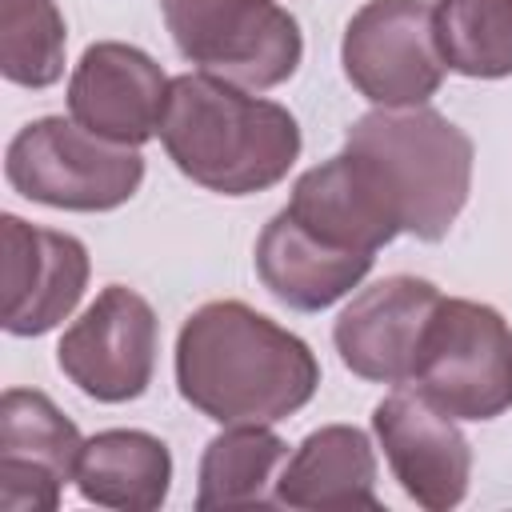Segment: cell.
<instances>
[{"mask_svg":"<svg viewBox=\"0 0 512 512\" xmlns=\"http://www.w3.org/2000/svg\"><path fill=\"white\" fill-rule=\"evenodd\" d=\"M176 388L216 424H276L316 396L320 360L252 304L208 300L180 324Z\"/></svg>","mask_w":512,"mask_h":512,"instance_id":"6da1fadb","label":"cell"},{"mask_svg":"<svg viewBox=\"0 0 512 512\" xmlns=\"http://www.w3.org/2000/svg\"><path fill=\"white\" fill-rule=\"evenodd\" d=\"M160 144L192 184L216 196H256L292 172L304 140L284 104L208 72H184L172 76Z\"/></svg>","mask_w":512,"mask_h":512,"instance_id":"7a4b0ae2","label":"cell"},{"mask_svg":"<svg viewBox=\"0 0 512 512\" xmlns=\"http://www.w3.org/2000/svg\"><path fill=\"white\" fill-rule=\"evenodd\" d=\"M344 152L396 232L436 244L452 232L472 192V136L444 112L372 108L344 132Z\"/></svg>","mask_w":512,"mask_h":512,"instance_id":"3957f363","label":"cell"},{"mask_svg":"<svg viewBox=\"0 0 512 512\" xmlns=\"http://www.w3.org/2000/svg\"><path fill=\"white\" fill-rule=\"evenodd\" d=\"M452 420H496L512 408V324L480 300L440 296L408 380Z\"/></svg>","mask_w":512,"mask_h":512,"instance_id":"277c9868","label":"cell"},{"mask_svg":"<svg viewBox=\"0 0 512 512\" xmlns=\"http://www.w3.org/2000/svg\"><path fill=\"white\" fill-rule=\"evenodd\" d=\"M8 188L32 204L60 212H112L144 184L140 148L92 136L76 120H28L4 152Z\"/></svg>","mask_w":512,"mask_h":512,"instance_id":"5b68a950","label":"cell"},{"mask_svg":"<svg viewBox=\"0 0 512 512\" xmlns=\"http://www.w3.org/2000/svg\"><path fill=\"white\" fill-rule=\"evenodd\" d=\"M176 52L196 72L248 92H268L296 76L304 36L276 0H160Z\"/></svg>","mask_w":512,"mask_h":512,"instance_id":"8992f818","label":"cell"},{"mask_svg":"<svg viewBox=\"0 0 512 512\" xmlns=\"http://www.w3.org/2000/svg\"><path fill=\"white\" fill-rule=\"evenodd\" d=\"M340 64L348 84L376 108H420L444 84V56L428 0H368L352 12Z\"/></svg>","mask_w":512,"mask_h":512,"instance_id":"52a82bcc","label":"cell"},{"mask_svg":"<svg viewBox=\"0 0 512 512\" xmlns=\"http://www.w3.org/2000/svg\"><path fill=\"white\" fill-rule=\"evenodd\" d=\"M156 348L160 320L152 304L128 284H108L80 312V320L64 328L56 364L96 404H128L148 392Z\"/></svg>","mask_w":512,"mask_h":512,"instance_id":"ba28073f","label":"cell"},{"mask_svg":"<svg viewBox=\"0 0 512 512\" xmlns=\"http://www.w3.org/2000/svg\"><path fill=\"white\" fill-rule=\"evenodd\" d=\"M440 296L444 292L432 280L404 272L360 288L332 324L340 364L368 384L408 388L424 324Z\"/></svg>","mask_w":512,"mask_h":512,"instance_id":"9c48e42d","label":"cell"},{"mask_svg":"<svg viewBox=\"0 0 512 512\" xmlns=\"http://www.w3.org/2000/svg\"><path fill=\"white\" fill-rule=\"evenodd\" d=\"M168 88L172 80L144 48L96 40L80 52L68 76V112L100 140L144 148L152 136H160Z\"/></svg>","mask_w":512,"mask_h":512,"instance_id":"30bf717a","label":"cell"},{"mask_svg":"<svg viewBox=\"0 0 512 512\" xmlns=\"http://www.w3.org/2000/svg\"><path fill=\"white\" fill-rule=\"evenodd\" d=\"M372 432L408 500L428 512H448L468 496L472 448L456 420L428 404L420 392H388L372 408Z\"/></svg>","mask_w":512,"mask_h":512,"instance_id":"8fae6325","label":"cell"},{"mask_svg":"<svg viewBox=\"0 0 512 512\" xmlns=\"http://www.w3.org/2000/svg\"><path fill=\"white\" fill-rule=\"evenodd\" d=\"M4 236V332L44 336L64 324L92 276L84 240L72 232L40 228L16 212L0 216Z\"/></svg>","mask_w":512,"mask_h":512,"instance_id":"7c38bea8","label":"cell"},{"mask_svg":"<svg viewBox=\"0 0 512 512\" xmlns=\"http://www.w3.org/2000/svg\"><path fill=\"white\" fill-rule=\"evenodd\" d=\"M80 448V428L40 388H8L0 396V508L56 512Z\"/></svg>","mask_w":512,"mask_h":512,"instance_id":"4fadbf2b","label":"cell"},{"mask_svg":"<svg viewBox=\"0 0 512 512\" xmlns=\"http://www.w3.org/2000/svg\"><path fill=\"white\" fill-rule=\"evenodd\" d=\"M376 256L340 252L300 228L284 208L256 236V276L260 284L296 312H324L344 300L372 272Z\"/></svg>","mask_w":512,"mask_h":512,"instance_id":"5bb4252c","label":"cell"},{"mask_svg":"<svg viewBox=\"0 0 512 512\" xmlns=\"http://www.w3.org/2000/svg\"><path fill=\"white\" fill-rule=\"evenodd\" d=\"M284 212L300 228H308L316 240H324L340 252L376 256L384 244H392L400 236L344 148L332 160L300 172Z\"/></svg>","mask_w":512,"mask_h":512,"instance_id":"9a60e30c","label":"cell"},{"mask_svg":"<svg viewBox=\"0 0 512 512\" xmlns=\"http://www.w3.org/2000/svg\"><path fill=\"white\" fill-rule=\"evenodd\" d=\"M284 508H380L376 448L352 424H324L308 432L276 480Z\"/></svg>","mask_w":512,"mask_h":512,"instance_id":"2e32d148","label":"cell"},{"mask_svg":"<svg viewBox=\"0 0 512 512\" xmlns=\"http://www.w3.org/2000/svg\"><path fill=\"white\" fill-rule=\"evenodd\" d=\"M72 480L88 504L156 512L172 488V452L144 428H104L84 440Z\"/></svg>","mask_w":512,"mask_h":512,"instance_id":"e0dca14e","label":"cell"},{"mask_svg":"<svg viewBox=\"0 0 512 512\" xmlns=\"http://www.w3.org/2000/svg\"><path fill=\"white\" fill-rule=\"evenodd\" d=\"M288 444L272 424H224L204 444L196 472V508H252L276 504V480L288 464Z\"/></svg>","mask_w":512,"mask_h":512,"instance_id":"ac0fdd59","label":"cell"},{"mask_svg":"<svg viewBox=\"0 0 512 512\" xmlns=\"http://www.w3.org/2000/svg\"><path fill=\"white\" fill-rule=\"evenodd\" d=\"M432 20L452 72L468 80L512 76V0H436Z\"/></svg>","mask_w":512,"mask_h":512,"instance_id":"d6986e66","label":"cell"},{"mask_svg":"<svg viewBox=\"0 0 512 512\" xmlns=\"http://www.w3.org/2000/svg\"><path fill=\"white\" fill-rule=\"evenodd\" d=\"M68 28L56 0H0V72L20 88H52L64 76Z\"/></svg>","mask_w":512,"mask_h":512,"instance_id":"ffe728a7","label":"cell"}]
</instances>
